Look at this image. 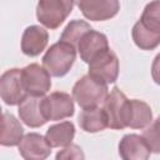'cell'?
<instances>
[{"instance_id": "obj_1", "label": "cell", "mask_w": 160, "mask_h": 160, "mask_svg": "<svg viewBox=\"0 0 160 160\" xmlns=\"http://www.w3.org/2000/svg\"><path fill=\"white\" fill-rule=\"evenodd\" d=\"M76 58V48L69 42L59 41L50 46L42 58L44 68L56 78L64 76L71 69Z\"/></svg>"}, {"instance_id": "obj_2", "label": "cell", "mask_w": 160, "mask_h": 160, "mask_svg": "<svg viewBox=\"0 0 160 160\" xmlns=\"http://www.w3.org/2000/svg\"><path fill=\"white\" fill-rule=\"evenodd\" d=\"M108 96V84L95 79L90 74L82 76L72 88V98L82 109L95 108Z\"/></svg>"}, {"instance_id": "obj_3", "label": "cell", "mask_w": 160, "mask_h": 160, "mask_svg": "<svg viewBox=\"0 0 160 160\" xmlns=\"http://www.w3.org/2000/svg\"><path fill=\"white\" fill-rule=\"evenodd\" d=\"M72 6L74 0H39L36 16L44 26L56 29L71 12Z\"/></svg>"}, {"instance_id": "obj_4", "label": "cell", "mask_w": 160, "mask_h": 160, "mask_svg": "<svg viewBox=\"0 0 160 160\" xmlns=\"http://www.w3.org/2000/svg\"><path fill=\"white\" fill-rule=\"evenodd\" d=\"M41 110L46 120H61L74 114V101L69 94L55 91L41 99Z\"/></svg>"}, {"instance_id": "obj_5", "label": "cell", "mask_w": 160, "mask_h": 160, "mask_svg": "<svg viewBox=\"0 0 160 160\" xmlns=\"http://www.w3.org/2000/svg\"><path fill=\"white\" fill-rule=\"evenodd\" d=\"M21 79L28 95L42 96L51 86L50 72L39 64H30L21 70Z\"/></svg>"}, {"instance_id": "obj_6", "label": "cell", "mask_w": 160, "mask_h": 160, "mask_svg": "<svg viewBox=\"0 0 160 160\" xmlns=\"http://www.w3.org/2000/svg\"><path fill=\"white\" fill-rule=\"evenodd\" d=\"M0 95L8 105H18L28 96L20 69H10L2 74L0 79Z\"/></svg>"}, {"instance_id": "obj_7", "label": "cell", "mask_w": 160, "mask_h": 160, "mask_svg": "<svg viewBox=\"0 0 160 160\" xmlns=\"http://www.w3.org/2000/svg\"><path fill=\"white\" fill-rule=\"evenodd\" d=\"M128 99L119 88H114L104 100V110L108 118V126L111 129H124L125 126V110Z\"/></svg>"}, {"instance_id": "obj_8", "label": "cell", "mask_w": 160, "mask_h": 160, "mask_svg": "<svg viewBox=\"0 0 160 160\" xmlns=\"http://www.w3.org/2000/svg\"><path fill=\"white\" fill-rule=\"evenodd\" d=\"M82 15L92 21H104L114 18L119 9V0H74Z\"/></svg>"}, {"instance_id": "obj_9", "label": "cell", "mask_w": 160, "mask_h": 160, "mask_svg": "<svg viewBox=\"0 0 160 160\" xmlns=\"http://www.w3.org/2000/svg\"><path fill=\"white\" fill-rule=\"evenodd\" d=\"M89 74L105 84L115 82L119 75V60L115 52L109 49L91 61L89 64Z\"/></svg>"}, {"instance_id": "obj_10", "label": "cell", "mask_w": 160, "mask_h": 160, "mask_svg": "<svg viewBox=\"0 0 160 160\" xmlns=\"http://www.w3.org/2000/svg\"><path fill=\"white\" fill-rule=\"evenodd\" d=\"M109 49L110 48H109L106 36L94 30L88 31L78 44L80 58L86 64H90Z\"/></svg>"}, {"instance_id": "obj_11", "label": "cell", "mask_w": 160, "mask_h": 160, "mask_svg": "<svg viewBox=\"0 0 160 160\" xmlns=\"http://www.w3.org/2000/svg\"><path fill=\"white\" fill-rule=\"evenodd\" d=\"M19 152L28 160H42L51 152V145L46 138L36 132L26 134L19 144Z\"/></svg>"}, {"instance_id": "obj_12", "label": "cell", "mask_w": 160, "mask_h": 160, "mask_svg": "<svg viewBox=\"0 0 160 160\" xmlns=\"http://www.w3.org/2000/svg\"><path fill=\"white\" fill-rule=\"evenodd\" d=\"M119 154L125 160H146L149 159L151 150L142 135L128 134L119 144Z\"/></svg>"}, {"instance_id": "obj_13", "label": "cell", "mask_w": 160, "mask_h": 160, "mask_svg": "<svg viewBox=\"0 0 160 160\" xmlns=\"http://www.w3.org/2000/svg\"><path fill=\"white\" fill-rule=\"evenodd\" d=\"M152 120V112L150 106L138 99L128 100L125 110V126L132 129H144L150 125Z\"/></svg>"}, {"instance_id": "obj_14", "label": "cell", "mask_w": 160, "mask_h": 160, "mask_svg": "<svg viewBox=\"0 0 160 160\" xmlns=\"http://www.w3.org/2000/svg\"><path fill=\"white\" fill-rule=\"evenodd\" d=\"M41 96L28 95L19 104V116L30 128H39L48 121L41 110Z\"/></svg>"}, {"instance_id": "obj_15", "label": "cell", "mask_w": 160, "mask_h": 160, "mask_svg": "<svg viewBox=\"0 0 160 160\" xmlns=\"http://www.w3.org/2000/svg\"><path fill=\"white\" fill-rule=\"evenodd\" d=\"M48 31L38 25L25 29L21 38V50L28 56L39 55L48 45Z\"/></svg>"}, {"instance_id": "obj_16", "label": "cell", "mask_w": 160, "mask_h": 160, "mask_svg": "<svg viewBox=\"0 0 160 160\" xmlns=\"http://www.w3.org/2000/svg\"><path fill=\"white\" fill-rule=\"evenodd\" d=\"M22 126L16 118L9 112H2L1 129H0V144L2 146H15L22 140Z\"/></svg>"}, {"instance_id": "obj_17", "label": "cell", "mask_w": 160, "mask_h": 160, "mask_svg": "<svg viewBox=\"0 0 160 160\" xmlns=\"http://www.w3.org/2000/svg\"><path fill=\"white\" fill-rule=\"evenodd\" d=\"M78 121L80 128L86 132H98L108 128V118L105 110L99 106L82 109Z\"/></svg>"}, {"instance_id": "obj_18", "label": "cell", "mask_w": 160, "mask_h": 160, "mask_svg": "<svg viewBox=\"0 0 160 160\" xmlns=\"http://www.w3.org/2000/svg\"><path fill=\"white\" fill-rule=\"evenodd\" d=\"M74 135H75V128L72 122L64 121L49 128L45 138L48 142L51 145V148H60V146H68L69 144H71Z\"/></svg>"}, {"instance_id": "obj_19", "label": "cell", "mask_w": 160, "mask_h": 160, "mask_svg": "<svg viewBox=\"0 0 160 160\" xmlns=\"http://www.w3.org/2000/svg\"><path fill=\"white\" fill-rule=\"evenodd\" d=\"M132 39L136 46L142 50H152L160 44V34L144 26L140 20L132 28Z\"/></svg>"}, {"instance_id": "obj_20", "label": "cell", "mask_w": 160, "mask_h": 160, "mask_svg": "<svg viewBox=\"0 0 160 160\" xmlns=\"http://www.w3.org/2000/svg\"><path fill=\"white\" fill-rule=\"evenodd\" d=\"M90 30H91V26L88 22H85L82 20H74L70 24H68V26L65 28V30L61 34L60 40L69 42V44L74 45L75 48H78L80 39Z\"/></svg>"}, {"instance_id": "obj_21", "label": "cell", "mask_w": 160, "mask_h": 160, "mask_svg": "<svg viewBox=\"0 0 160 160\" xmlns=\"http://www.w3.org/2000/svg\"><path fill=\"white\" fill-rule=\"evenodd\" d=\"M140 21L148 29L160 34V0H154L145 6Z\"/></svg>"}, {"instance_id": "obj_22", "label": "cell", "mask_w": 160, "mask_h": 160, "mask_svg": "<svg viewBox=\"0 0 160 160\" xmlns=\"http://www.w3.org/2000/svg\"><path fill=\"white\" fill-rule=\"evenodd\" d=\"M142 138L152 152L160 154V116L142 132Z\"/></svg>"}, {"instance_id": "obj_23", "label": "cell", "mask_w": 160, "mask_h": 160, "mask_svg": "<svg viewBox=\"0 0 160 160\" xmlns=\"http://www.w3.org/2000/svg\"><path fill=\"white\" fill-rule=\"evenodd\" d=\"M56 159L58 160H62V159H84V152L81 151V149L78 145L74 144H69L68 146H65L61 151H59L56 154Z\"/></svg>"}, {"instance_id": "obj_24", "label": "cell", "mask_w": 160, "mask_h": 160, "mask_svg": "<svg viewBox=\"0 0 160 160\" xmlns=\"http://www.w3.org/2000/svg\"><path fill=\"white\" fill-rule=\"evenodd\" d=\"M151 76L154 79V81L160 85V52L155 56L152 65H151Z\"/></svg>"}]
</instances>
